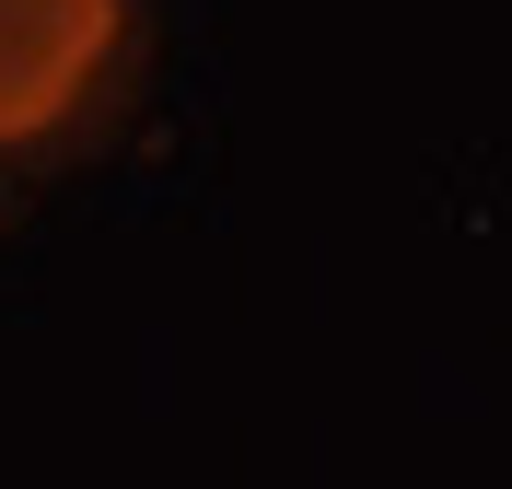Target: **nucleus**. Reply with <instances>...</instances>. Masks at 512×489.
Here are the masks:
<instances>
[{
  "instance_id": "f257e3e1",
  "label": "nucleus",
  "mask_w": 512,
  "mask_h": 489,
  "mask_svg": "<svg viewBox=\"0 0 512 489\" xmlns=\"http://www.w3.org/2000/svg\"><path fill=\"white\" fill-rule=\"evenodd\" d=\"M128 47V0H0V152L82 129Z\"/></svg>"
}]
</instances>
